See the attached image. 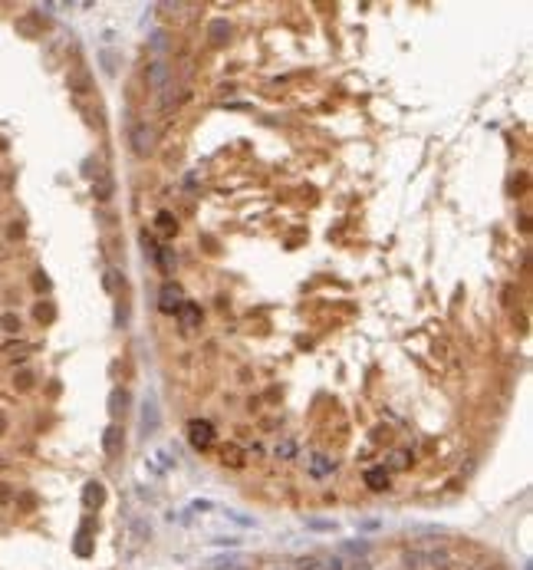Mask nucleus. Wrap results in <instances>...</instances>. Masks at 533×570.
Returning <instances> with one entry per match:
<instances>
[{
  "mask_svg": "<svg viewBox=\"0 0 533 570\" xmlns=\"http://www.w3.org/2000/svg\"><path fill=\"white\" fill-rule=\"evenodd\" d=\"M342 551H346V554L362 557V554H366V551H369V544H366V540H353V544H342Z\"/></svg>",
  "mask_w": 533,
  "mask_h": 570,
  "instance_id": "obj_15",
  "label": "nucleus"
},
{
  "mask_svg": "<svg viewBox=\"0 0 533 570\" xmlns=\"http://www.w3.org/2000/svg\"><path fill=\"white\" fill-rule=\"evenodd\" d=\"M490 570H510V567H503V564H497V567H490Z\"/></svg>",
  "mask_w": 533,
  "mask_h": 570,
  "instance_id": "obj_24",
  "label": "nucleus"
},
{
  "mask_svg": "<svg viewBox=\"0 0 533 570\" xmlns=\"http://www.w3.org/2000/svg\"><path fill=\"white\" fill-rule=\"evenodd\" d=\"M30 379H33V376H30V373H20V376H17V383H20V389H27V386H30Z\"/></svg>",
  "mask_w": 533,
  "mask_h": 570,
  "instance_id": "obj_21",
  "label": "nucleus"
},
{
  "mask_svg": "<svg viewBox=\"0 0 533 570\" xmlns=\"http://www.w3.org/2000/svg\"><path fill=\"white\" fill-rule=\"evenodd\" d=\"M296 570H342L339 557H323V554H310L296 560Z\"/></svg>",
  "mask_w": 533,
  "mask_h": 570,
  "instance_id": "obj_2",
  "label": "nucleus"
},
{
  "mask_svg": "<svg viewBox=\"0 0 533 570\" xmlns=\"http://www.w3.org/2000/svg\"><path fill=\"white\" fill-rule=\"evenodd\" d=\"M0 327H3V330H7V333H17V330H20V320H17L14 314H3V320H0Z\"/></svg>",
  "mask_w": 533,
  "mask_h": 570,
  "instance_id": "obj_17",
  "label": "nucleus"
},
{
  "mask_svg": "<svg viewBox=\"0 0 533 570\" xmlns=\"http://www.w3.org/2000/svg\"><path fill=\"white\" fill-rule=\"evenodd\" d=\"M178 320H181V327L185 330H194L198 323H201V307H194V303H181V310H178Z\"/></svg>",
  "mask_w": 533,
  "mask_h": 570,
  "instance_id": "obj_7",
  "label": "nucleus"
},
{
  "mask_svg": "<svg viewBox=\"0 0 533 570\" xmlns=\"http://www.w3.org/2000/svg\"><path fill=\"white\" fill-rule=\"evenodd\" d=\"M188 438H191L194 449H207L214 442V425L207 419H191L188 422Z\"/></svg>",
  "mask_w": 533,
  "mask_h": 570,
  "instance_id": "obj_1",
  "label": "nucleus"
},
{
  "mask_svg": "<svg viewBox=\"0 0 533 570\" xmlns=\"http://www.w3.org/2000/svg\"><path fill=\"white\" fill-rule=\"evenodd\" d=\"M125 432H122V429H118V425H109V429H105V436H103V449H105V455H112V458H116L118 451H122V445H125Z\"/></svg>",
  "mask_w": 533,
  "mask_h": 570,
  "instance_id": "obj_6",
  "label": "nucleus"
},
{
  "mask_svg": "<svg viewBox=\"0 0 533 570\" xmlns=\"http://www.w3.org/2000/svg\"><path fill=\"white\" fill-rule=\"evenodd\" d=\"M158 403H155V396H145V403H142V432L151 436V432H158Z\"/></svg>",
  "mask_w": 533,
  "mask_h": 570,
  "instance_id": "obj_4",
  "label": "nucleus"
},
{
  "mask_svg": "<svg viewBox=\"0 0 533 570\" xmlns=\"http://www.w3.org/2000/svg\"><path fill=\"white\" fill-rule=\"evenodd\" d=\"M151 46H155V50H165V33L162 30L151 33Z\"/></svg>",
  "mask_w": 533,
  "mask_h": 570,
  "instance_id": "obj_19",
  "label": "nucleus"
},
{
  "mask_svg": "<svg viewBox=\"0 0 533 570\" xmlns=\"http://www.w3.org/2000/svg\"><path fill=\"white\" fill-rule=\"evenodd\" d=\"M36 316L40 320H53V307H36Z\"/></svg>",
  "mask_w": 533,
  "mask_h": 570,
  "instance_id": "obj_20",
  "label": "nucleus"
},
{
  "mask_svg": "<svg viewBox=\"0 0 533 570\" xmlns=\"http://www.w3.org/2000/svg\"><path fill=\"white\" fill-rule=\"evenodd\" d=\"M310 527H316V531H333V525H326V521H310Z\"/></svg>",
  "mask_w": 533,
  "mask_h": 570,
  "instance_id": "obj_22",
  "label": "nucleus"
},
{
  "mask_svg": "<svg viewBox=\"0 0 533 570\" xmlns=\"http://www.w3.org/2000/svg\"><path fill=\"white\" fill-rule=\"evenodd\" d=\"M83 505H86V508H103L105 505L103 481H86V488H83Z\"/></svg>",
  "mask_w": 533,
  "mask_h": 570,
  "instance_id": "obj_5",
  "label": "nucleus"
},
{
  "mask_svg": "<svg viewBox=\"0 0 533 570\" xmlns=\"http://www.w3.org/2000/svg\"><path fill=\"white\" fill-rule=\"evenodd\" d=\"M227 23H224V20H218V23H211V40H214V43H224V37H227Z\"/></svg>",
  "mask_w": 533,
  "mask_h": 570,
  "instance_id": "obj_14",
  "label": "nucleus"
},
{
  "mask_svg": "<svg viewBox=\"0 0 533 570\" xmlns=\"http://www.w3.org/2000/svg\"><path fill=\"white\" fill-rule=\"evenodd\" d=\"M366 485H369L372 491H385V488H388V475H385V468H369V471H366Z\"/></svg>",
  "mask_w": 533,
  "mask_h": 570,
  "instance_id": "obj_9",
  "label": "nucleus"
},
{
  "mask_svg": "<svg viewBox=\"0 0 533 570\" xmlns=\"http://www.w3.org/2000/svg\"><path fill=\"white\" fill-rule=\"evenodd\" d=\"M132 145L138 155H148V149H151V132H148L145 125H135L132 129Z\"/></svg>",
  "mask_w": 533,
  "mask_h": 570,
  "instance_id": "obj_8",
  "label": "nucleus"
},
{
  "mask_svg": "<svg viewBox=\"0 0 533 570\" xmlns=\"http://www.w3.org/2000/svg\"><path fill=\"white\" fill-rule=\"evenodd\" d=\"M181 303H185V297H181V287H178V284H165L162 294H158V307H162V314H178V310H181Z\"/></svg>",
  "mask_w": 533,
  "mask_h": 570,
  "instance_id": "obj_3",
  "label": "nucleus"
},
{
  "mask_svg": "<svg viewBox=\"0 0 533 570\" xmlns=\"http://www.w3.org/2000/svg\"><path fill=\"white\" fill-rule=\"evenodd\" d=\"M392 462H395V468H405V465H408V451H395V455H392Z\"/></svg>",
  "mask_w": 533,
  "mask_h": 570,
  "instance_id": "obj_18",
  "label": "nucleus"
},
{
  "mask_svg": "<svg viewBox=\"0 0 533 570\" xmlns=\"http://www.w3.org/2000/svg\"><path fill=\"white\" fill-rule=\"evenodd\" d=\"M89 551H92V547H89V525H86L83 531H79V538H76V554L89 557Z\"/></svg>",
  "mask_w": 533,
  "mask_h": 570,
  "instance_id": "obj_13",
  "label": "nucleus"
},
{
  "mask_svg": "<svg viewBox=\"0 0 533 570\" xmlns=\"http://www.w3.org/2000/svg\"><path fill=\"white\" fill-rule=\"evenodd\" d=\"M353 570H369V564H366V560H355Z\"/></svg>",
  "mask_w": 533,
  "mask_h": 570,
  "instance_id": "obj_23",
  "label": "nucleus"
},
{
  "mask_svg": "<svg viewBox=\"0 0 533 570\" xmlns=\"http://www.w3.org/2000/svg\"><path fill=\"white\" fill-rule=\"evenodd\" d=\"M310 471L316 475V478H323V475H329V471H333V462H329L326 455H316V458H313V465H310Z\"/></svg>",
  "mask_w": 533,
  "mask_h": 570,
  "instance_id": "obj_11",
  "label": "nucleus"
},
{
  "mask_svg": "<svg viewBox=\"0 0 533 570\" xmlns=\"http://www.w3.org/2000/svg\"><path fill=\"white\" fill-rule=\"evenodd\" d=\"M155 225L162 227V231H171V227H175V218H171L168 211H158V218H155Z\"/></svg>",
  "mask_w": 533,
  "mask_h": 570,
  "instance_id": "obj_16",
  "label": "nucleus"
},
{
  "mask_svg": "<svg viewBox=\"0 0 533 570\" xmlns=\"http://www.w3.org/2000/svg\"><path fill=\"white\" fill-rule=\"evenodd\" d=\"M125 409H129V392L116 389L109 396V412H112V416H125Z\"/></svg>",
  "mask_w": 533,
  "mask_h": 570,
  "instance_id": "obj_10",
  "label": "nucleus"
},
{
  "mask_svg": "<svg viewBox=\"0 0 533 570\" xmlns=\"http://www.w3.org/2000/svg\"><path fill=\"white\" fill-rule=\"evenodd\" d=\"M168 70H165V63H151V70H148V79H151V86H162Z\"/></svg>",
  "mask_w": 533,
  "mask_h": 570,
  "instance_id": "obj_12",
  "label": "nucleus"
},
{
  "mask_svg": "<svg viewBox=\"0 0 533 570\" xmlns=\"http://www.w3.org/2000/svg\"><path fill=\"white\" fill-rule=\"evenodd\" d=\"M3 425H7V419H3V416H0V429H3Z\"/></svg>",
  "mask_w": 533,
  "mask_h": 570,
  "instance_id": "obj_25",
  "label": "nucleus"
}]
</instances>
